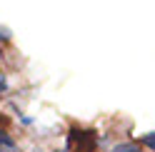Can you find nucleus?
I'll return each instance as SVG.
<instances>
[{"instance_id": "obj_6", "label": "nucleus", "mask_w": 155, "mask_h": 152, "mask_svg": "<svg viewBox=\"0 0 155 152\" xmlns=\"http://www.w3.org/2000/svg\"><path fill=\"white\" fill-rule=\"evenodd\" d=\"M3 90H8V82H5L3 75H0V92H3Z\"/></svg>"}, {"instance_id": "obj_5", "label": "nucleus", "mask_w": 155, "mask_h": 152, "mask_svg": "<svg viewBox=\"0 0 155 152\" xmlns=\"http://www.w3.org/2000/svg\"><path fill=\"white\" fill-rule=\"evenodd\" d=\"M8 40H10V30L0 25V43H8Z\"/></svg>"}, {"instance_id": "obj_3", "label": "nucleus", "mask_w": 155, "mask_h": 152, "mask_svg": "<svg viewBox=\"0 0 155 152\" xmlns=\"http://www.w3.org/2000/svg\"><path fill=\"white\" fill-rule=\"evenodd\" d=\"M110 152H143L135 142H123V145H118V147H113Z\"/></svg>"}, {"instance_id": "obj_1", "label": "nucleus", "mask_w": 155, "mask_h": 152, "mask_svg": "<svg viewBox=\"0 0 155 152\" xmlns=\"http://www.w3.org/2000/svg\"><path fill=\"white\" fill-rule=\"evenodd\" d=\"M68 147H73V152H95L98 132L83 130V127H70L68 130Z\"/></svg>"}, {"instance_id": "obj_4", "label": "nucleus", "mask_w": 155, "mask_h": 152, "mask_svg": "<svg viewBox=\"0 0 155 152\" xmlns=\"http://www.w3.org/2000/svg\"><path fill=\"white\" fill-rule=\"evenodd\" d=\"M140 142H143L145 147L155 150V132H148V135H143V137H140Z\"/></svg>"}, {"instance_id": "obj_2", "label": "nucleus", "mask_w": 155, "mask_h": 152, "mask_svg": "<svg viewBox=\"0 0 155 152\" xmlns=\"http://www.w3.org/2000/svg\"><path fill=\"white\" fill-rule=\"evenodd\" d=\"M0 152H18V142L8 135V130H0Z\"/></svg>"}, {"instance_id": "obj_7", "label": "nucleus", "mask_w": 155, "mask_h": 152, "mask_svg": "<svg viewBox=\"0 0 155 152\" xmlns=\"http://www.w3.org/2000/svg\"><path fill=\"white\" fill-rule=\"evenodd\" d=\"M60 152H68V150H60Z\"/></svg>"}]
</instances>
